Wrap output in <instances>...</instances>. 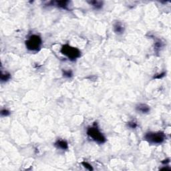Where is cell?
Listing matches in <instances>:
<instances>
[{"instance_id": "14", "label": "cell", "mask_w": 171, "mask_h": 171, "mask_svg": "<svg viewBox=\"0 0 171 171\" xmlns=\"http://www.w3.org/2000/svg\"><path fill=\"white\" fill-rule=\"evenodd\" d=\"M10 114V112L7 109H3L1 111V116H7Z\"/></svg>"}, {"instance_id": "6", "label": "cell", "mask_w": 171, "mask_h": 171, "mask_svg": "<svg viewBox=\"0 0 171 171\" xmlns=\"http://www.w3.org/2000/svg\"><path fill=\"white\" fill-rule=\"evenodd\" d=\"M114 31L117 34H122L124 32V27L120 21H116L114 24Z\"/></svg>"}, {"instance_id": "12", "label": "cell", "mask_w": 171, "mask_h": 171, "mask_svg": "<svg viewBox=\"0 0 171 171\" xmlns=\"http://www.w3.org/2000/svg\"><path fill=\"white\" fill-rule=\"evenodd\" d=\"M63 76L65 78H71L73 76V73L71 70H63Z\"/></svg>"}, {"instance_id": "7", "label": "cell", "mask_w": 171, "mask_h": 171, "mask_svg": "<svg viewBox=\"0 0 171 171\" xmlns=\"http://www.w3.org/2000/svg\"><path fill=\"white\" fill-rule=\"evenodd\" d=\"M54 145L56 148H59L62 150H67L68 148V142L64 140H58L55 142Z\"/></svg>"}, {"instance_id": "2", "label": "cell", "mask_w": 171, "mask_h": 171, "mask_svg": "<svg viewBox=\"0 0 171 171\" xmlns=\"http://www.w3.org/2000/svg\"><path fill=\"white\" fill-rule=\"evenodd\" d=\"M86 133L90 138H91L94 141L97 142L98 144H104L106 141L105 136L100 132L99 128L96 124H94L91 127L88 128Z\"/></svg>"}, {"instance_id": "1", "label": "cell", "mask_w": 171, "mask_h": 171, "mask_svg": "<svg viewBox=\"0 0 171 171\" xmlns=\"http://www.w3.org/2000/svg\"><path fill=\"white\" fill-rule=\"evenodd\" d=\"M60 52L66 56L71 61H75L81 56V52L77 48L73 47L68 44H64L60 50Z\"/></svg>"}, {"instance_id": "10", "label": "cell", "mask_w": 171, "mask_h": 171, "mask_svg": "<svg viewBox=\"0 0 171 171\" xmlns=\"http://www.w3.org/2000/svg\"><path fill=\"white\" fill-rule=\"evenodd\" d=\"M11 78V75L9 73L5 72V73H3L1 72V82H7V80H9Z\"/></svg>"}, {"instance_id": "15", "label": "cell", "mask_w": 171, "mask_h": 171, "mask_svg": "<svg viewBox=\"0 0 171 171\" xmlns=\"http://www.w3.org/2000/svg\"><path fill=\"white\" fill-rule=\"evenodd\" d=\"M164 74H165V73H162V74H158V76H154V78H158V79H159V78H161L162 77H163V76H164Z\"/></svg>"}, {"instance_id": "9", "label": "cell", "mask_w": 171, "mask_h": 171, "mask_svg": "<svg viewBox=\"0 0 171 171\" xmlns=\"http://www.w3.org/2000/svg\"><path fill=\"white\" fill-rule=\"evenodd\" d=\"M88 3L96 9H100L103 6V2L100 1H88Z\"/></svg>"}, {"instance_id": "8", "label": "cell", "mask_w": 171, "mask_h": 171, "mask_svg": "<svg viewBox=\"0 0 171 171\" xmlns=\"http://www.w3.org/2000/svg\"><path fill=\"white\" fill-rule=\"evenodd\" d=\"M52 5L55 4L56 5H57L58 7L62 8V9H67L69 1H51Z\"/></svg>"}, {"instance_id": "13", "label": "cell", "mask_w": 171, "mask_h": 171, "mask_svg": "<svg viewBox=\"0 0 171 171\" xmlns=\"http://www.w3.org/2000/svg\"><path fill=\"white\" fill-rule=\"evenodd\" d=\"M82 164L84 166V167H85L86 169H88V170H94L91 164H90L87 162H82Z\"/></svg>"}, {"instance_id": "11", "label": "cell", "mask_w": 171, "mask_h": 171, "mask_svg": "<svg viewBox=\"0 0 171 171\" xmlns=\"http://www.w3.org/2000/svg\"><path fill=\"white\" fill-rule=\"evenodd\" d=\"M127 125L130 128H132V129H135V128L138 126V124L135 120H132V121H130L128 122Z\"/></svg>"}, {"instance_id": "5", "label": "cell", "mask_w": 171, "mask_h": 171, "mask_svg": "<svg viewBox=\"0 0 171 171\" xmlns=\"http://www.w3.org/2000/svg\"><path fill=\"white\" fill-rule=\"evenodd\" d=\"M136 110L138 112L142 114H147L150 112V106H148L147 104H139L136 106Z\"/></svg>"}, {"instance_id": "4", "label": "cell", "mask_w": 171, "mask_h": 171, "mask_svg": "<svg viewBox=\"0 0 171 171\" xmlns=\"http://www.w3.org/2000/svg\"><path fill=\"white\" fill-rule=\"evenodd\" d=\"M146 141L152 144H160L166 139V135L162 132H150L144 136Z\"/></svg>"}, {"instance_id": "3", "label": "cell", "mask_w": 171, "mask_h": 171, "mask_svg": "<svg viewBox=\"0 0 171 171\" xmlns=\"http://www.w3.org/2000/svg\"><path fill=\"white\" fill-rule=\"evenodd\" d=\"M42 45V40L40 36L33 34L29 36L25 41V47L32 52H37L40 50Z\"/></svg>"}]
</instances>
